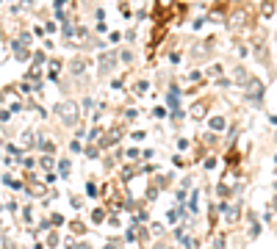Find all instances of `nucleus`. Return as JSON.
<instances>
[{
    "mask_svg": "<svg viewBox=\"0 0 277 249\" xmlns=\"http://www.w3.org/2000/svg\"><path fill=\"white\" fill-rule=\"evenodd\" d=\"M61 119L67 122V124H75V119H78V111H75V105H72V103L61 105Z\"/></svg>",
    "mask_w": 277,
    "mask_h": 249,
    "instance_id": "1",
    "label": "nucleus"
}]
</instances>
